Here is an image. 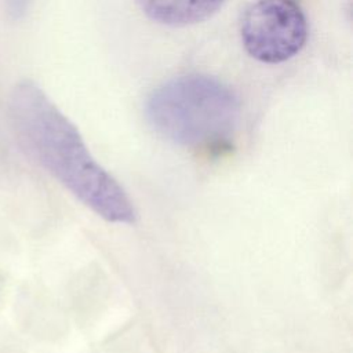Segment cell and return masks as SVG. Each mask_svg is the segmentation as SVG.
<instances>
[{
  "instance_id": "cell-3",
  "label": "cell",
  "mask_w": 353,
  "mask_h": 353,
  "mask_svg": "<svg viewBox=\"0 0 353 353\" xmlns=\"http://www.w3.org/2000/svg\"><path fill=\"white\" fill-rule=\"evenodd\" d=\"M245 51L263 63H281L305 46L307 22L296 0H254L240 19Z\"/></svg>"
},
{
  "instance_id": "cell-5",
  "label": "cell",
  "mask_w": 353,
  "mask_h": 353,
  "mask_svg": "<svg viewBox=\"0 0 353 353\" xmlns=\"http://www.w3.org/2000/svg\"><path fill=\"white\" fill-rule=\"evenodd\" d=\"M33 0H1L4 14L11 21H19L28 12Z\"/></svg>"
},
{
  "instance_id": "cell-2",
  "label": "cell",
  "mask_w": 353,
  "mask_h": 353,
  "mask_svg": "<svg viewBox=\"0 0 353 353\" xmlns=\"http://www.w3.org/2000/svg\"><path fill=\"white\" fill-rule=\"evenodd\" d=\"M145 116L161 138L185 148L210 149L229 143L239 125L240 105L222 81L185 74L161 84L148 97Z\"/></svg>"
},
{
  "instance_id": "cell-4",
  "label": "cell",
  "mask_w": 353,
  "mask_h": 353,
  "mask_svg": "<svg viewBox=\"0 0 353 353\" xmlns=\"http://www.w3.org/2000/svg\"><path fill=\"white\" fill-rule=\"evenodd\" d=\"M152 21L167 26H188L215 14L226 0H137Z\"/></svg>"
},
{
  "instance_id": "cell-1",
  "label": "cell",
  "mask_w": 353,
  "mask_h": 353,
  "mask_svg": "<svg viewBox=\"0 0 353 353\" xmlns=\"http://www.w3.org/2000/svg\"><path fill=\"white\" fill-rule=\"evenodd\" d=\"M7 112L22 146L74 197L113 223H134L132 201L94 159L76 125L32 80L10 91Z\"/></svg>"
}]
</instances>
